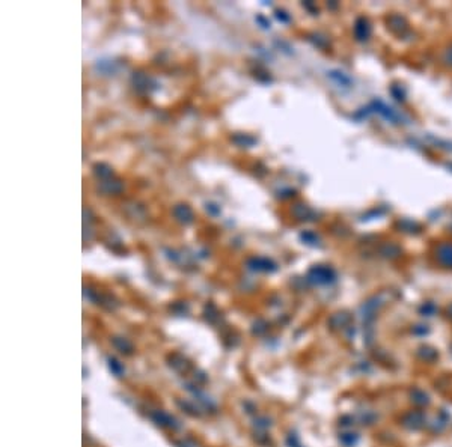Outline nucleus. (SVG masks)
<instances>
[{
  "mask_svg": "<svg viewBox=\"0 0 452 447\" xmlns=\"http://www.w3.org/2000/svg\"><path fill=\"white\" fill-rule=\"evenodd\" d=\"M403 425L410 431H418L425 425V416L421 411H410L403 417Z\"/></svg>",
  "mask_w": 452,
  "mask_h": 447,
  "instance_id": "4",
  "label": "nucleus"
},
{
  "mask_svg": "<svg viewBox=\"0 0 452 447\" xmlns=\"http://www.w3.org/2000/svg\"><path fill=\"white\" fill-rule=\"evenodd\" d=\"M333 319H338V324H336L335 327H344V325H347V324H348L350 316H348V315H345V313H338V315H335V316H333Z\"/></svg>",
  "mask_w": 452,
  "mask_h": 447,
  "instance_id": "14",
  "label": "nucleus"
},
{
  "mask_svg": "<svg viewBox=\"0 0 452 447\" xmlns=\"http://www.w3.org/2000/svg\"><path fill=\"white\" fill-rule=\"evenodd\" d=\"M443 61H445L446 65L452 67V45L445 51V54H443Z\"/></svg>",
  "mask_w": 452,
  "mask_h": 447,
  "instance_id": "15",
  "label": "nucleus"
},
{
  "mask_svg": "<svg viewBox=\"0 0 452 447\" xmlns=\"http://www.w3.org/2000/svg\"><path fill=\"white\" fill-rule=\"evenodd\" d=\"M418 356H419L421 360H425L428 363H433V361H436L439 358L437 351L434 348H431V347H421L418 350Z\"/></svg>",
  "mask_w": 452,
  "mask_h": 447,
  "instance_id": "8",
  "label": "nucleus"
},
{
  "mask_svg": "<svg viewBox=\"0 0 452 447\" xmlns=\"http://www.w3.org/2000/svg\"><path fill=\"white\" fill-rule=\"evenodd\" d=\"M422 310H424V313L427 312V313H428V316H431V315H433V312H434V306H433V304H427V307H424Z\"/></svg>",
  "mask_w": 452,
  "mask_h": 447,
  "instance_id": "16",
  "label": "nucleus"
},
{
  "mask_svg": "<svg viewBox=\"0 0 452 447\" xmlns=\"http://www.w3.org/2000/svg\"><path fill=\"white\" fill-rule=\"evenodd\" d=\"M330 77L333 79V80H336L339 85H342V86H347V85H350L351 83V80L344 74V73H339V71H332L330 73Z\"/></svg>",
  "mask_w": 452,
  "mask_h": 447,
  "instance_id": "11",
  "label": "nucleus"
},
{
  "mask_svg": "<svg viewBox=\"0 0 452 447\" xmlns=\"http://www.w3.org/2000/svg\"><path fill=\"white\" fill-rule=\"evenodd\" d=\"M448 313H449V315H451V316H452V306H451V307H449V310H448Z\"/></svg>",
  "mask_w": 452,
  "mask_h": 447,
  "instance_id": "17",
  "label": "nucleus"
},
{
  "mask_svg": "<svg viewBox=\"0 0 452 447\" xmlns=\"http://www.w3.org/2000/svg\"><path fill=\"white\" fill-rule=\"evenodd\" d=\"M341 441L345 444V446H355L358 443V435L356 434H344L341 437Z\"/></svg>",
  "mask_w": 452,
  "mask_h": 447,
  "instance_id": "13",
  "label": "nucleus"
},
{
  "mask_svg": "<svg viewBox=\"0 0 452 447\" xmlns=\"http://www.w3.org/2000/svg\"><path fill=\"white\" fill-rule=\"evenodd\" d=\"M249 265H250V268H254V269H264V271L274 269V264H271V262L267 261V259H261V258L252 259V261L249 262Z\"/></svg>",
  "mask_w": 452,
  "mask_h": 447,
  "instance_id": "10",
  "label": "nucleus"
},
{
  "mask_svg": "<svg viewBox=\"0 0 452 447\" xmlns=\"http://www.w3.org/2000/svg\"><path fill=\"white\" fill-rule=\"evenodd\" d=\"M95 172H96V175H99L101 178H107V177H110L112 175V171L109 169V167L106 166V164H96L95 166Z\"/></svg>",
  "mask_w": 452,
  "mask_h": 447,
  "instance_id": "12",
  "label": "nucleus"
},
{
  "mask_svg": "<svg viewBox=\"0 0 452 447\" xmlns=\"http://www.w3.org/2000/svg\"><path fill=\"white\" fill-rule=\"evenodd\" d=\"M174 215L181 221L184 225H188V223L193 221V212L187 205H177L174 208Z\"/></svg>",
  "mask_w": 452,
  "mask_h": 447,
  "instance_id": "5",
  "label": "nucleus"
},
{
  "mask_svg": "<svg viewBox=\"0 0 452 447\" xmlns=\"http://www.w3.org/2000/svg\"><path fill=\"white\" fill-rule=\"evenodd\" d=\"M410 398H412V402L416 404L418 407H424V405L430 404V396L421 388H415L413 392L410 393Z\"/></svg>",
  "mask_w": 452,
  "mask_h": 447,
  "instance_id": "7",
  "label": "nucleus"
},
{
  "mask_svg": "<svg viewBox=\"0 0 452 447\" xmlns=\"http://www.w3.org/2000/svg\"><path fill=\"white\" fill-rule=\"evenodd\" d=\"M437 258H439L440 264H443L445 267L452 268V244L440 246L439 250H437Z\"/></svg>",
  "mask_w": 452,
  "mask_h": 447,
  "instance_id": "6",
  "label": "nucleus"
},
{
  "mask_svg": "<svg viewBox=\"0 0 452 447\" xmlns=\"http://www.w3.org/2000/svg\"><path fill=\"white\" fill-rule=\"evenodd\" d=\"M387 294H380V295H375V297H372L371 300H368L363 306H362V316H363V321H365V324H369L372 319H374V316H375V313L386 304V301H387V297H386Z\"/></svg>",
  "mask_w": 452,
  "mask_h": 447,
  "instance_id": "1",
  "label": "nucleus"
},
{
  "mask_svg": "<svg viewBox=\"0 0 452 447\" xmlns=\"http://www.w3.org/2000/svg\"><path fill=\"white\" fill-rule=\"evenodd\" d=\"M355 32H356V36L359 39H366L369 36V32H371V27L368 24L366 20L361 18L358 23H356V27H355Z\"/></svg>",
  "mask_w": 452,
  "mask_h": 447,
  "instance_id": "9",
  "label": "nucleus"
},
{
  "mask_svg": "<svg viewBox=\"0 0 452 447\" xmlns=\"http://www.w3.org/2000/svg\"><path fill=\"white\" fill-rule=\"evenodd\" d=\"M335 278V274L330 268L326 267H315L309 271V280L318 285H324L329 283Z\"/></svg>",
  "mask_w": 452,
  "mask_h": 447,
  "instance_id": "2",
  "label": "nucleus"
},
{
  "mask_svg": "<svg viewBox=\"0 0 452 447\" xmlns=\"http://www.w3.org/2000/svg\"><path fill=\"white\" fill-rule=\"evenodd\" d=\"M372 107L375 108V111H378V113L381 116H384L387 121H390L393 124H401V122H403V115H399L396 110H393L392 107L383 104L381 101H374Z\"/></svg>",
  "mask_w": 452,
  "mask_h": 447,
  "instance_id": "3",
  "label": "nucleus"
}]
</instances>
